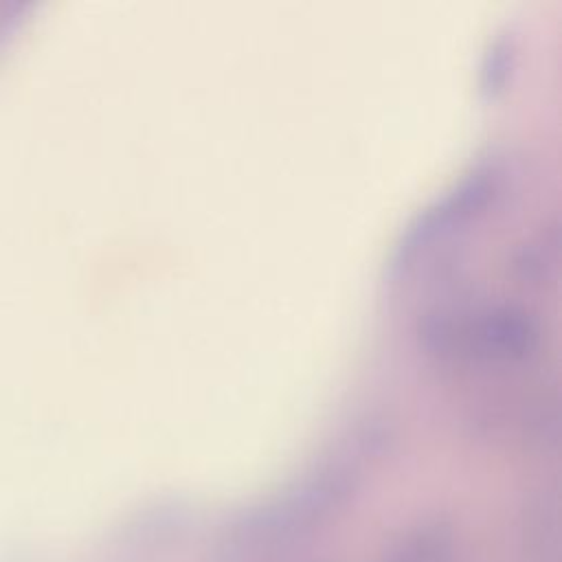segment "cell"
<instances>
[{"label":"cell","instance_id":"cell-1","mask_svg":"<svg viewBox=\"0 0 562 562\" xmlns=\"http://www.w3.org/2000/svg\"><path fill=\"white\" fill-rule=\"evenodd\" d=\"M430 351L457 349L479 360L514 362L531 356L540 342V325L520 305H492L472 316L435 312L419 329Z\"/></svg>","mask_w":562,"mask_h":562},{"label":"cell","instance_id":"cell-2","mask_svg":"<svg viewBox=\"0 0 562 562\" xmlns=\"http://www.w3.org/2000/svg\"><path fill=\"white\" fill-rule=\"evenodd\" d=\"M496 184H498V173L494 167H479L472 173H468L441 202H437L424 215H419V220L406 233L400 250L404 255L411 250H417L419 246L430 241L437 233L481 211L494 195Z\"/></svg>","mask_w":562,"mask_h":562},{"label":"cell","instance_id":"cell-3","mask_svg":"<svg viewBox=\"0 0 562 562\" xmlns=\"http://www.w3.org/2000/svg\"><path fill=\"white\" fill-rule=\"evenodd\" d=\"M555 259V244L547 246V239L533 237L525 241L514 255V268L522 279L544 277V266Z\"/></svg>","mask_w":562,"mask_h":562},{"label":"cell","instance_id":"cell-4","mask_svg":"<svg viewBox=\"0 0 562 562\" xmlns=\"http://www.w3.org/2000/svg\"><path fill=\"white\" fill-rule=\"evenodd\" d=\"M512 48L509 40L501 37L498 42L492 44V50L487 53L485 66H483V90L496 92L503 88L507 75H509V59H512Z\"/></svg>","mask_w":562,"mask_h":562}]
</instances>
